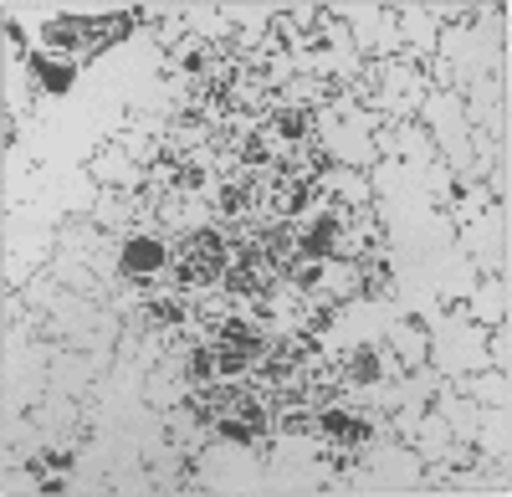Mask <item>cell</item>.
I'll list each match as a JSON object with an SVG mask.
<instances>
[{
	"instance_id": "obj_4",
	"label": "cell",
	"mask_w": 512,
	"mask_h": 497,
	"mask_svg": "<svg viewBox=\"0 0 512 497\" xmlns=\"http://www.w3.org/2000/svg\"><path fill=\"white\" fill-rule=\"evenodd\" d=\"M31 77H36L41 93H67L72 77H77V62L52 57V52H31Z\"/></svg>"
},
{
	"instance_id": "obj_5",
	"label": "cell",
	"mask_w": 512,
	"mask_h": 497,
	"mask_svg": "<svg viewBox=\"0 0 512 497\" xmlns=\"http://www.w3.org/2000/svg\"><path fill=\"white\" fill-rule=\"evenodd\" d=\"M144 323L149 328H180V323H190V298L185 293H149L144 298Z\"/></svg>"
},
{
	"instance_id": "obj_2",
	"label": "cell",
	"mask_w": 512,
	"mask_h": 497,
	"mask_svg": "<svg viewBox=\"0 0 512 497\" xmlns=\"http://www.w3.org/2000/svg\"><path fill=\"white\" fill-rule=\"evenodd\" d=\"M313 108H303V103H277L272 113H267V123H262V134L277 144V154H287V149H303V144H313Z\"/></svg>"
},
{
	"instance_id": "obj_7",
	"label": "cell",
	"mask_w": 512,
	"mask_h": 497,
	"mask_svg": "<svg viewBox=\"0 0 512 497\" xmlns=\"http://www.w3.org/2000/svg\"><path fill=\"white\" fill-rule=\"evenodd\" d=\"M210 426H216V441H231V446H262L267 436V426H256L246 416H216Z\"/></svg>"
},
{
	"instance_id": "obj_6",
	"label": "cell",
	"mask_w": 512,
	"mask_h": 497,
	"mask_svg": "<svg viewBox=\"0 0 512 497\" xmlns=\"http://www.w3.org/2000/svg\"><path fill=\"white\" fill-rule=\"evenodd\" d=\"M344 380H349V385H379V380H384V354H379V344H359V349L344 354Z\"/></svg>"
},
{
	"instance_id": "obj_1",
	"label": "cell",
	"mask_w": 512,
	"mask_h": 497,
	"mask_svg": "<svg viewBox=\"0 0 512 497\" xmlns=\"http://www.w3.org/2000/svg\"><path fill=\"white\" fill-rule=\"evenodd\" d=\"M118 272L134 277V282H149V277L169 272V246H164V236H154V231L123 236V246H118Z\"/></svg>"
},
{
	"instance_id": "obj_3",
	"label": "cell",
	"mask_w": 512,
	"mask_h": 497,
	"mask_svg": "<svg viewBox=\"0 0 512 497\" xmlns=\"http://www.w3.org/2000/svg\"><path fill=\"white\" fill-rule=\"evenodd\" d=\"M216 344H231V349H241V354H256L262 359L267 354V344H272V328L262 323V318H221L216 323Z\"/></svg>"
}]
</instances>
